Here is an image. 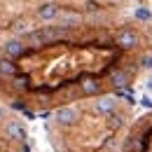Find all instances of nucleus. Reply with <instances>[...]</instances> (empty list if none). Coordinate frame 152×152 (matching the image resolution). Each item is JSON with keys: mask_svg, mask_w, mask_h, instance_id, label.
Masks as SVG:
<instances>
[{"mask_svg": "<svg viewBox=\"0 0 152 152\" xmlns=\"http://www.w3.org/2000/svg\"><path fill=\"white\" fill-rule=\"evenodd\" d=\"M66 31L68 28H63V26H47V28H40V31H33V33H28L26 40L31 42V45H52V42H56V40L66 38Z\"/></svg>", "mask_w": 152, "mask_h": 152, "instance_id": "f257e3e1", "label": "nucleus"}, {"mask_svg": "<svg viewBox=\"0 0 152 152\" xmlns=\"http://www.w3.org/2000/svg\"><path fill=\"white\" fill-rule=\"evenodd\" d=\"M2 117H5V108L0 105V119H2Z\"/></svg>", "mask_w": 152, "mask_h": 152, "instance_id": "412c9836", "label": "nucleus"}, {"mask_svg": "<svg viewBox=\"0 0 152 152\" xmlns=\"http://www.w3.org/2000/svg\"><path fill=\"white\" fill-rule=\"evenodd\" d=\"M54 119H56L61 126H73L77 119H80V110H77L75 105H63V108L54 110Z\"/></svg>", "mask_w": 152, "mask_h": 152, "instance_id": "20e7f679", "label": "nucleus"}, {"mask_svg": "<svg viewBox=\"0 0 152 152\" xmlns=\"http://www.w3.org/2000/svg\"><path fill=\"white\" fill-rule=\"evenodd\" d=\"M94 113L103 115V117H110L113 113H117V96L115 94L98 96V98L94 101Z\"/></svg>", "mask_w": 152, "mask_h": 152, "instance_id": "7ed1b4c3", "label": "nucleus"}, {"mask_svg": "<svg viewBox=\"0 0 152 152\" xmlns=\"http://www.w3.org/2000/svg\"><path fill=\"white\" fill-rule=\"evenodd\" d=\"M5 136L10 138V140H23L26 138V131H23V126H21L19 122H7L5 124Z\"/></svg>", "mask_w": 152, "mask_h": 152, "instance_id": "1a4fd4ad", "label": "nucleus"}, {"mask_svg": "<svg viewBox=\"0 0 152 152\" xmlns=\"http://www.w3.org/2000/svg\"><path fill=\"white\" fill-rule=\"evenodd\" d=\"M58 17H61V26H63V28H73V26H80V21H82V17H80L77 12H61Z\"/></svg>", "mask_w": 152, "mask_h": 152, "instance_id": "9d476101", "label": "nucleus"}, {"mask_svg": "<svg viewBox=\"0 0 152 152\" xmlns=\"http://www.w3.org/2000/svg\"><path fill=\"white\" fill-rule=\"evenodd\" d=\"M80 89L84 96H98L101 94V82L96 77H82L80 80Z\"/></svg>", "mask_w": 152, "mask_h": 152, "instance_id": "6e6552de", "label": "nucleus"}, {"mask_svg": "<svg viewBox=\"0 0 152 152\" xmlns=\"http://www.w3.org/2000/svg\"><path fill=\"white\" fill-rule=\"evenodd\" d=\"M115 96H117V98H124L126 103H136V98H133L131 89H119V91H115Z\"/></svg>", "mask_w": 152, "mask_h": 152, "instance_id": "2eb2a0df", "label": "nucleus"}, {"mask_svg": "<svg viewBox=\"0 0 152 152\" xmlns=\"http://www.w3.org/2000/svg\"><path fill=\"white\" fill-rule=\"evenodd\" d=\"M145 87H148V89H150V91H152V75L148 77V84H145Z\"/></svg>", "mask_w": 152, "mask_h": 152, "instance_id": "aec40b11", "label": "nucleus"}, {"mask_svg": "<svg viewBox=\"0 0 152 152\" xmlns=\"http://www.w3.org/2000/svg\"><path fill=\"white\" fill-rule=\"evenodd\" d=\"M138 68H140V70H148V73L152 70V52L140 54V58H138Z\"/></svg>", "mask_w": 152, "mask_h": 152, "instance_id": "ddd939ff", "label": "nucleus"}, {"mask_svg": "<svg viewBox=\"0 0 152 152\" xmlns=\"http://www.w3.org/2000/svg\"><path fill=\"white\" fill-rule=\"evenodd\" d=\"M115 45H117L122 52H131V49H138L140 38H138V33H136L133 28H122V31H117V35H115Z\"/></svg>", "mask_w": 152, "mask_h": 152, "instance_id": "f03ea898", "label": "nucleus"}, {"mask_svg": "<svg viewBox=\"0 0 152 152\" xmlns=\"http://www.w3.org/2000/svg\"><path fill=\"white\" fill-rule=\"evenodd\" d=\"M21 31H26V21H19V23H17V33H21Z\"/></svg>", "mask_w": 152, "mask_h": 152, "instance_id": "6ab92c4d", "label": "nucleus"}, {"mask_svg": "<svg viewBox=\"0 0 152 152\" xmlns=\"http://www.w3.org/2000/svg\"><path fill=\"white\" fill-rule=\"evenodd\" d=\"M0 75H5V77H17V63H14L12 58L0 56Z\"/></svg>", "mask_w": 152, "mask_h": 152, "instance_id": "9b49d317", "label": "nucleus"}, {"mask_svg": "<svg viewBox=\"0 0 152 152\" xmlns=\"http://www.w3.org/2000/svg\"><path fill=\"white\" fill-rule=\"evenodd\" d=\"M84 7H87L89 12H96V10H98V2H94V0H89V2H84Z\"/></svg>", "mask_w": 152, "mask_h": 152, "instance_id": "a211bd4d", "label": "nucleus"}, {"mask_svg": "<svg viewBox=\"0 0 152 152\" xmlns=\"http://www.w3.org/2000/svg\"><path fill=\"white\" fill-rule=\"evenodd\" d=\"M14 87H17V89H28V77L26 75H17L14 77Z\"/></svg>", "mask_w": 152, "mask_h": 152, "instance_id": "dca6fc26", "label": "nucleus"}, {"mask_svg": "<svg viewBox=\"0 0 152 152\" xmlns=\"http://www.w3.org/2000/svg\"><path fill=\"white\" fill-rule=\"evenodd\" d=\"M35 14H38L40 21H54V19H58V14H61V7H58L56 2H42Z\"/></svg>", "mask_w": 152, "mask_h": 152, "instance_id": "0eeeda50", "label": "nucleus"}, {"mask_svg": "<svg viewBox=\"0 0 152 152\" xmlns=\"http://www.w3.org/2000/svg\"><path fill=\"white\" fill-rule=\"evenodd\" d=\"M110 87H113L115 91H119V89H129V87H131V73L124 70V68L115 70L113 75H110Z\"/></svg>", "mask_w": 152, "mask_h": 152, "instance_id": "423d86ee", "label": "nucleus"}, {"mask_svg": "<svg viewBox=\"0 0 152 152\" xmlns=\"http://www.w3.org/2000/svg\"><path fill=\"white\" fill-rule=\"evenodd\" d=\"M26 52V45L21 42V40H17V38H12V40H7L5 45H2V56L5 58H19L21 54Z\"/></svg>", "mask_w": 152, "mask_h": 152, "instance_id": "39448f33", "label": "nucleus"}, {"mask_svg": "<svg viewBox=\"0 0 152 152\" xmlns=\"http://www.w3.org/2000/svg\"><path fill=\"white\" fill-rule=\"evenodd\" d=\"M140 105H143V108H148V110H152V98L148 94H143V96H140Z\"/></svg>", "mask_w": 152, "mask_h": 152, "instance_id": "f3484780", "label": "nucleus"}, {"mask_svg": "<svg viewBox=\"0 0 152 152\" xmlns=\"http://www.w3.org/2000/svg\"><path fill=\"white\" fill-rule=\"evenodd\" d=\"M110 126H113V129L124 126V115H122V113H113V115H110Z\"/></svg>", "mask_w": 152, "mask_h": 152, "instance_id": "4468645a", "label": "nucleus"}, {"mask_svg": "<svg viewBox=\"0 0 152 152\" xmlns=\"http://www.w3.org/2000/svg\"><path fill=\"white\" fill-rule=\"evenodd\" d=\"M133 17H136L138 21H143V23H150V21H152V12L148 10V7H143V5H140V7H136Z\"/></svg>", "mask_w": 152, "mask_h": 152, "instance_id": "f8f14e48", "label": "nucleus"}]
</instances>
